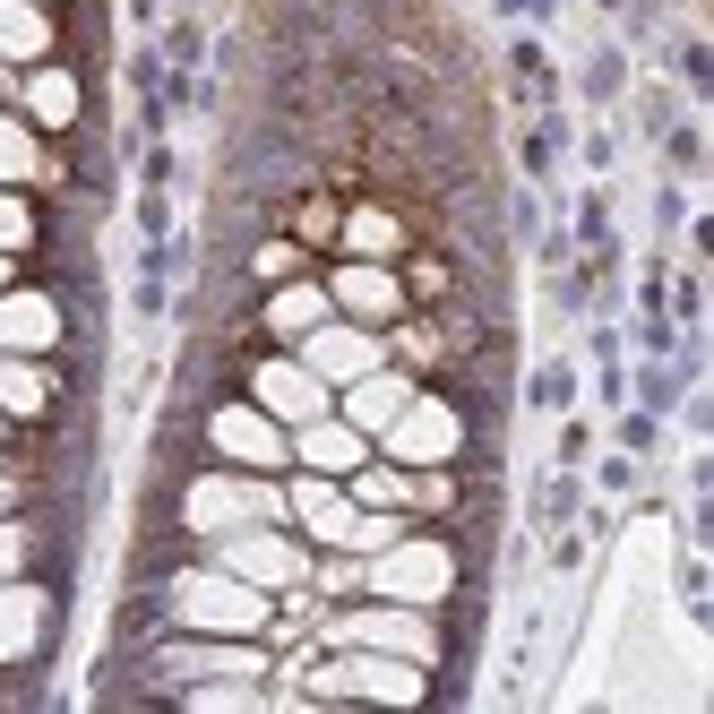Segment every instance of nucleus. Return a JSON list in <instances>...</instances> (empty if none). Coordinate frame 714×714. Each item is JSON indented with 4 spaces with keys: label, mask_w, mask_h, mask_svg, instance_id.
<instances>
[{
    "label": "nucleus",
    "mask_w": 714,
    "mask_h": 714,
    "mask_svg": "<svg viewBox=\"0 0 714 714\" xmlns=\"http://www.w3.org/2000/svg\"><path fill=\"white\" fill-rule=\"evenodd\" d=\"M310 353H319V362H345V336H319ZM353 362H379V336H362V345H353Z\"/></svg>",
    "instance_id": "1"
}]
</instances>
